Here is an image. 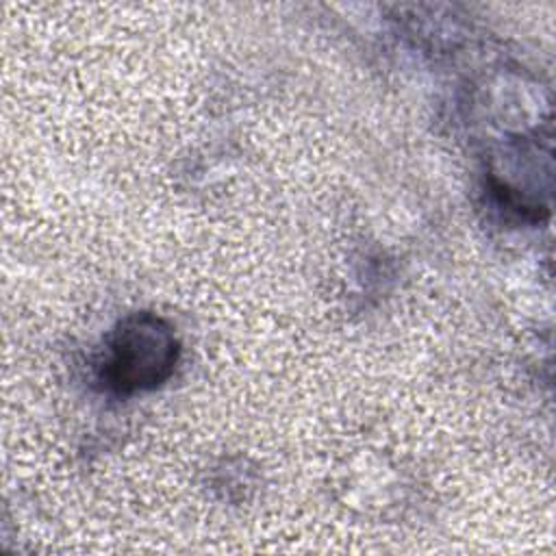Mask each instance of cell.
Wrapping results in <instances>:
<instances>
[{"label":"cell","instance_id":"6da1fadb","mask_svg":"<svg viewBox=\"0 0 556 556\" xmlns=\"http://www.w3.org/2000/svg\"><path fill=\"white\" fill-rule=\"evenodd\" d=\"M176 361L178 341L172 326L152 313H137L113 330L102 378L117 393L148 391L172 376Z\"/></svg>","mask_w":556,"mask_h":556}]
</instances>
